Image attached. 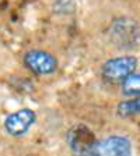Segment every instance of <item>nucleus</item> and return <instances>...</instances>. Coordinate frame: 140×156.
<instances>
[{
  "label": "nucleus",
  "mask_w": 140,
  "mask_h": 156,
  "mask_svg": "<svg viewBox=\"0 0 140 156\" xmlns=\"http://www.w3.org/2000/svg\"><path fill=\"white\" fill-rule=\"evenodd\" d=\"M116 113L122 119H127V117L140 114V96H136L134 99L121 102L116 107Z\"/></svg>",
  "instance_id": "7"
},
{
  "label": "nucleus",
  "mask_w": 140,
  "mask_h": 156,
  "mask_svg": "<svg viewBox=\"0 0 140 156\" xmlns=\"http://www.w3.org/2000/svg\"><path fill=\"white\" fill-rule=\"evenodd\" d=\"M111 38L119 48H133L140 39V28L132 18H118L112 23Z\"/></svg>",
  "instance_id": "3"
},
{
  "label": "nucleus",
  "mask_w": 140,
  "mask_h": 156,
  "mask_svg": "<svg viewBox=\"0 0 140 156\" xmlns=\"http://www.w3.org/2000/svg\"><path fill=\"white\" fill-rule=\"evenodd\" d=\"M139 60L132 55L118 56V57L109 58L102 64L101 75L105 81L111 84L123 82L131 74L136 71Z\"/></svg>",
  "instance_id": "1"
},
{
  "label": "nucleus",
  "mask_w": 140,
  "mask_h": 156,
  "mask_svg": "<svg viewBox=\"0 0 140 156\" xmlns=\"http://www.w3.org/2000/svg\"><path fill=\"white\" fill-rule=\"evenodd\" d=\"M67 144L74 156H93L97 140L88 127L77 124L67 133Z\"/></svg>",
  "instance_id": "2"
},
{
  "label": "nucleus",
  "mask_w": 140,
  "mask_h": 156,
  "mask_svg": "<svg viewBox=\"0 0 140 156\" xmlns=\"http://www.w3.org/2000/svg\"><path fill=\"white\" fill-rule=\"evenodd\" d=\"M122 92L126 96H140V73L134 71L122 82Z\"/></svg>",
  "instance_id": "8"
},
{
  "label": "nucleus",
  "mask_w": 140,
  "mask_h": 156,
  "mask_svg": "<svg viewBox=\"0 0 140 156\" xmlns=\"http://www.w3.org/2000/svg\"><path fill=\"white\" fill-rule=\"evenodd\" d=\"M24 66L36 75H51L58 70L59 62L52 53L46 50H28L23 57Z\"/></svg>",
  "instance_id": "4"
},
{
  "label": "nucleus",
  "mask_w": 140,
  "mask_h": 156,
  "mask_svg": "<svg viewBox=\"0 0 140 156\" xmlns=\"http://www.w3.org/2000/svg\"><path fill=\"white\" fill-rule=\"evenodd\" d=\"M93 156H132V144L122 135L107 136L97 141Z\"/></svg>",
  "instance_id": "6"
},
{
  "label": "nucleus",
  "mask_w": 140,
  "mask_h": 156,
  "mask_svg": "<svg viewBox=\"0 0 140 156\" xmlns=\"http://www.w3.org/2000/svg\"><path fill=\"white\" fill-rule=\"evenodd\" d=\"M36 113L28 107L18 109L6 117L3 126L7 134L11 136H21L35 124Z\"/></svg>",
  "instance_id": "5"
}]
</instances>
